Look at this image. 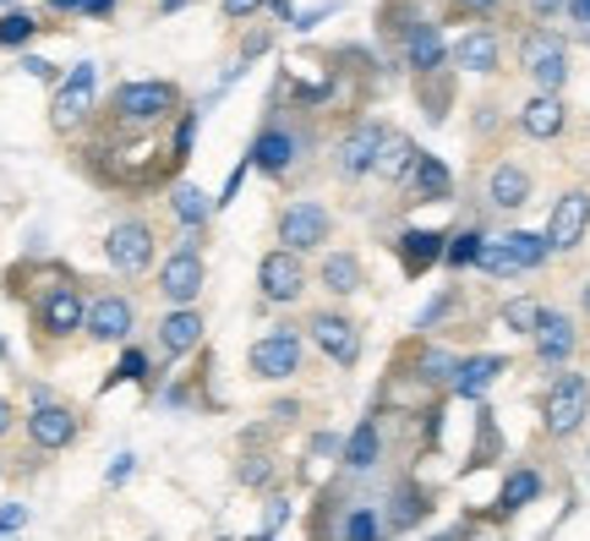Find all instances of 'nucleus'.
Masks as SVG:
<instances>
[{
    "mask_svg": "<svg viewBox=\"0 0 590 541\" xmlns=\"http://www.w3.org/2000/svg\"><path fill=\"white\" fill-rule=\"evenodd\" d=\"M590 415V383L580 372H563L552 389H547V400H541V427L552 432V438H574L580 427H586Z\"/></svg>",
    "mask_w": 590,
    "mask_h": 541,
    "instance_id": "1",
    "label": "nucleus"
},
{
    "mask_svg": "<svg viewBox=\"0 0 590 541\" xmlns=\"http://www.w3.org/2000/svg\"><path fill=\"white\" fill-rule=\"evenodd\" d=\"M301 355H307V344H301L296 329H273V334H262L247 350V367H252V378H262V383H284V378L301 372Z\"/></svg>",
    "mask_w": 590,
    "mask_h": 541,
    "instance_id": "2",
    "label": "nucleus"
},
{
    "mask_svg": "<svg viewBox=\"0 0 590 541\" xmlns=\"http://www.w3.org/2000/svg\"><path fill=\"white\" fill-rule=\"evenodd\" d=\"M176 104H181V88L176 82H121L116 88V110H121V121H131V127H153Z\"/></svg>",
    "mask_w": 590,
    "mask_h": 541,
    "instance_id": "3",
    "label": "nucleus"
},
{
    "mask_svg": "<svg viewBox=\"0 0 590 541\" xmlns=\"http://www.w3.org/2000/svg\"><path fill=\"white\" fill-rule=\"evenodd\" d=\"M328 236H333V219H328L323 203H290L279 213V241H284V252H318Z\"/></svg>",
    "mask_w": 590,
    "mask_h": 541,
    "instance_id": "4",
    "label": "nucleus"
},
{
    "mask_svg": "<svg viewBox=\"0 0 590 541\" xmlns=\"http://www.w3.org/2000/svg\"><path fill=\"white\" fill-rule=\"evenodd\" d=\"M202 284H208V269H202L197 247H181V252L164 258V269H159V295L170 301V312L192 307L197 295H202Z\"/></svg>",
    "mask_w": 590,
    "mask_h": 541,
    "instance_id": "5",
    "label": "nucleus"
},
{
    "mask_svg": "<svg viewBox=\"0 0 590 541\" xmlns=\"http://www.w3.org/2000/svg\"><path fill=\"white\" fill-rule=\"evenodd\" d=\"M307 290V269H301V258L296 252H268L258 263V295L268 301V307H290L296 295Z\"/></svg>",
    "mask_w": 590,
    "mask_h": 541,
    "instance_id": "6",
    "label": "nucleus"
},
{
    "mask_svg": "<svg viewBox=\"0 0 590 541\" xmlns=\"http://www.w3.org/2000/svg\"><path fill=\"white\" fill-rule=\"evenodd\" d=\"M104 252H110V269L121 273V279H137V273L153 269V230H148V224H137V219H127V224H116V230H110Z\"/></svg>",
    "mask_w": 590,
    "mask_h": 541,
    "instance_id": "7",
    "label": "nucleus"
},
{
    "mask_svg": "<svg viewBox=\"0 0 590 541\" xmlns=\"http://www.w3.org/2000/svg\"><path fill=\"white\" fill-rule=\"evenodd\" d=\"M82 323H88V301H82V290H77V284H50L44 301H39V329H44L50 339H71Z\"/></svg>",
    "mask_w": 590,
    "mask_h": 541,
    "instance_id": "8",
    "label": "nucleus"
},
{
    "mask_svg": "<svg viewBox=\"0 0 590 541\" xmlns=\"http://www.w3.org/2000/svg\"><path fill=\"white\" fill-rule=\"evenodd\" d=\"M28 438H33V449H44V454H56L66 443H77V432H82V421H77V410L56 405V400H44V405L28 410Z\"/></svg>",
    "mask_w": 590,
    "mask_h": 541,
    "instance_id": "9",
    "label": "nucleus"
},
{
    "mask_svg": "<svg viewBox=\"0 0 590 541\" xmlns=\"http://www.w3.org/2000/svg\"><path fill=\"white\" fill-rule=\"evenodd\" d=\"M88 339H99V344H127L131 329H137V307H131L127 295H99V301H88Z\"/></svg>",
    "mask_w": 590,
    "mask_h": 541,
    "instance_id": "10",
    "label": "nucleus"
},
{
    "mask_svg": "<svg viewBox=\"0 0 590 541\" xmlns=\"http://www.w3.org/2000/svg\"><path fill=\"white\" fill-rule=\"evenodd\" d=\"M520 56H524V71H530L547 93H558V88H563V77H569V50H563V39H558V33H530Z\"/></svg>",
    "mask_w": 590,
    "mask_h": 541,
    "instance_id": "11",
    "label": "nucleus"
},
{
    "mask_svg": "<svg viewBox=\"0 0 590 541\" xmlns=\"http://www.w3.org/2000/svg\"><path fill=\"white\" fill-rule=\"evenodd\" d=\"M586 230H590V198L586 192H563L552 219H547V247L552 252H574L586 241Z\"/></svg>",
    "mask_w": 590,
    "mask_h": 541,
    "instance_id": "12",
    "label": "nucleus"
},
{
    "mask_svg": "<svg viewBox=\"0 0 590 541\" xmlns=\"http://www.w3.org/2000/svg\"><path fill=\"white\" fill-rule=\"evenodd\" d=\"M312 339H318V350H323L328 361H339V367H356V355H361V334H356V323L344 318V312H312Z\"/></svg>",
    "mask_w": 590,
    "mask_h": 541,
    "instance_id": "13",
    "label": "nucleus"
},
{
    "mask_svg": "<svg viewBox=\"0 0 590 541\" xmlns=\"http://www.w3.org/2000/svg\"><path fill=\"white\" fill-rule=\"evenodd\" d=\"M202 312L197 307H181V312H164V323H159V355L164 361H181V355H192L197 344H202Z\"/></svg>",
    "mask_w": 590,
    "mask_h": 541,
    "instance_id": "14",
    "label": "nucleus"
},
{
    "mask_svg": "<svg viewBox=\"0 0 590 541\" xmlns=\"http://www.w3.org/2000/svg\"><path fill=\"white\" fill-rule=\"evenodd\" d=\"M383 142H389V132H383L378 121L356 127V132L339 142V176H367V170H378V153H383Z\"/></svg>",
    "mask_w": 590,
    "mask_h": 541,
    "instance_id": "15",
    "label": "nucleus"
},
{
    "mask_svg": "<svg viewBox=\"0 0 590 541\" xmlns=\"http://www.w3.org/2000/svg\"><path fill=\"white\" fill-rule=\"evenodd\" d=\"M93 77H99V71L82 61V67L56 88V104H50V110H56V127H61V132H66V127H77V121L93 110Z\"/></svg>",
    "mask_w": 590,
    "mask_h": 541,
    "instance_id": "16",
    "label": "nucleus"
},
{
    "mask_svg": "<svg viewBox=\"0 0 590 541\" xmlns=\"http://www.w3.org/2000/svg\"><path fill=\"white\" fill-rule=\"evenodd\" d=\"M536 355L547 361V367H563L569 355H574V344H580V334H574V323L563 318V312H547L541 307V323H536Z\"/></svg>",
    "mask_w": 590,
    "mask_h": 541,
    "instance_id": "17",
    "label": "nucleus"
},
{
    "mask_svg": "<svg viewBox=\"0 0 590 541\" xmlns=\"http://www.w3.org/2000/svg\"><path fill=\"white\" fill-rule=\"evenodd\" d=\"M252 164H258L262 176H284L290 170V159H296V137L279 132V127H268V132L252 142V153H247Z\"/></svg>",
    "mask_w": 590,
    "mask_h": 541,
    "instance_id": "18",
    "label": "nucleus"
},
{
    "mask_svg": "<svg viewBox=\"0 0 590 541\" xmlns=\"http://www.w3.org/2000/svg\"><path fill=\"white\" fill-rule=\"evenodd\" d=\"M498 372H503V355H470V361H459L454 394H464V400H481V394L498 383Z\"/></svg>",
    "mask_w": 590,
    "mask_h": 541,
    "instance_id": "19",
    "label": "nucleus"
},
{
    "mask_svg": "<svg viewBox=\"0 0 590 541\" xmlns=\"http://www.w3.org/2000/svg\"><path fill=\"white\" fill-rule=\"evenodd\" d=\"M487 198H492V208H524L530 203V176L520 164H498L492 181H487Z\"/></svg>",
    "mask_w": 590,
    "mask_h": 541,
    "instance_id": "20",
    "label": "nucleus"
},
{
    "mask_svg": "<svg viewBox=\"0 0 590 541\" xmlns=\"http://www.w3.org/2000/svg\"><path fill=\"white\" fill-rule=\"evenodd\" d=\"M378 460H383V432H378V421H361L350 432V443H344V465L350 471H372Z\"/></svg>",
    "mask_w": 590,
    "mask_h": 541,
    "instance_id": "21",
    "label": "nucleus"
},
{
    "mask_svg": "<svg viewBox=\"0 0 590 541\" xmlns=\"http://www.w3.org/2000/svg\"><path fill=\"white\" fill-rule=\"evenodd\" d=\"M520 127L530 137H558V132H563V104H558V93L530 99V104L520 110Z\"/></svg>",
    "mask_w": 590,
    "mask_h": 541,
    "instance_id": "22",
    "label": "nucleus"
},
{
    "mask_svg": "<svg viewBox=\"0 0 590 541\" xmlns=\"http://www.w3.org/2000/svg\"><path fill=\"white\" fill-rule=\"evenodd\" d=\"M318 279H323V290H333V295H356V290H361V263H356V252H328Z\"/></svg>",
    "mask_w": 590,
    "mask_h": 541,
    "instance_id": "23",
    "label": "nucleus"
},
{
    "mask_svg": "<svg viewBox=\"0 0 590 541\" xmlns=\"http://www.w3.org/2000/svg\"><path fill=\"white\" fill-rule=\"evenodd\" d=\"M399 252H404V269L421 273L427 263L443 258V236H432V230H404V236H399Z\"/></svg>",
    "mask_w": 590,
    "mask_h": 541,
    "instance_id": "24",
    "label": "nucleus"
},
{
    "mask_svg": "<svg viewBox=\"0 0 590 541\" xmlns=\"http://www.w3.org/2000/svg\"><path fill=\"white\" fill-rule=\"evenodd\" d=\"M404 56H410V67H416V71L443 67V33H438V28H427V22H416V28H410Z\"/></svg>",
    "mask_w": 590,
    "mask_h": 541,
    "instance_id": "25",
    "label": "nucleus"
},
{
    "mask_svg": "<svg viewBox=\"0 0 590 541\" xmlns=\"http://www.w3.org/2000/svg\"><path fill=\"white\" fill-rule=\"evenodd\" d=\"M454 61L464 71H492V67H498V39H492V33H481V28H476V33H464V39L454 44Z\"/></svg>",
    "mask_w": 590,
    "mask_h": 541,
    "instance_id": "26",
    "label": "nucleus"
},
{
    "mask_svg": "<svg viewBox=\"0 0 590 541\" xmlns=\"http://www.w3.org/2000/svg\"><path fill=\"white\" fill-rule=\"evenodd\" d=\"M416 164H421V153H416V142H410V137H389V142H383V153H378V176H383V181H404Z\"/></svg>",
    "mask_w": 590,
    "mask_h": 541,
    "instance_id": "27",
    "label": "nucleus"
},
{
    "mask_svg": "<svg viewBox=\"0 0 590 541\" xmlns=\"http://www.w3.org/2000/svg\"><path fill=\"white\" fill-rule=\"evenodd\" d=\"M509 241V258H514V269L520 273H530V269H541L547 263V236H536V230H514V236H503Z\"/></svg>",
    "mask_w": 590,
    "mask_h": 541,
    "instance_id": "28",
    "label": "nucleus"
},
{
    "mask_svg": "<svg viewBox=\"0 0 590 541\" xmlns=\"http://www.w3.org/2000/svg\"><path fill=\"white\" fill-rule=\"evenodd\" d=\"M536 492H541V475L530 471V465H524V471H514L509 481H503V492H498V514H520Z\"/></svg>",
    "mask_w": 590,
    "mask_h": 541,
    "instance_id": "29",
    "label": "nucleus"
},
{
    "mask_svg": "<svg viewBox=\"0 0 590 541\" xmlns=\"http://www.w3.org/2000/svg\"><path fill=\"white\" fill-rule=\"evenodd\" d=\"M170 208H176V219L187 224V230H197V224H208V198H202V187H192V181H181L176 192H170Z\"/></svg>",
    "mask_w": 590,
    "mask_h": 541,
    "instance_id": "30",
    "label": "nucleus"
},
{
    "mask_svg": "<svg viewBox=\"0 0 590 541\" xmlns=\"http://www.w3.org/2000/svg\"><path fill=\"white\" fill-rule=\"evenodd\" d=\"M481 247H487L481 230H459L454 241L443 247V263H449V269H470V263H481Z\"/></svg>",
    "mask_w": 590,
    "mask_h": 541,
    "instance_id": "31",
    "label": "nucleus"
},
{
    "mask_svg": "<svg viewBox=\"0 0 590 541\" xmlns=\"http://www.w3.org/2000/svg\"><path fill=\"white\" fill-rule=\"evenodd\" d=\"M416 187H421V198H449V170H443V159H432V153H421V164H416Z\"/></svg>",
    "mask_w": 590,
    "mask_h": 541,
    "instance_id": "32",
    "label": "nucleus"
},
{
    "mask_svg": "<svg viewBox=\"0 0 590 541\" xmlns=\"http://www.w3.org/2000/svg\"><path fill=\"white\" fill-rule=\"evenodd\" d=\"M536 323H541V307H536L530 295H514V301L503 307V329H509V334H536Z\"/></svg>",
    "mask_w": 590,
    "mask_h": 541,
    "instance_id": "33",
    "label": "nucleus"
},
{
    "mask_svg": "<svg viewBox=\"0 0 590 541\" xmlns=\"http://www.w3.org/2000/svg\"><path fill=\"white\" fill-rule=\"evenodd\" d=\"M378 537H383L378 509H367V503H361V509H350V514H344V541H378Z\"/></svg>",
    "mask_w": 590,
    "mask_h": 541,
    "instance_id": "34",
    "label": "nucleus"
},
{
    "mask_svg": "<svg viewBox=\"0 0 590 541\" xmlns=\"http://www.w3.org/2000/svg\"><path fill=\"white\" fill-rule=\"evenodd\" d=\"M481 273H492V279H514V258H509V241H487L481 247V263H476Z\"/></svg>",
    "mask_w": 590,
    "mask_h": 541,
    "instance_id": "35",
    "label": "nucleus"
},
{
    "mask_svg": "<svg viewBox=\"0 0 590 541\" xmlns=\"http://www.w3.org/2000/svg\"><path fill=\"white\" fill-rule=\"evenodd\" d=\"M459 361L449 350H421V378H432V383H454Z\"/></svg>",
    "mask_w": 590,
    "mask_h": 541,
    "instance_id": "36",
    "label": "nucleus"
},
{
    "mask_svg": "<svg viewBox=\"0 0 590 541\" xmlns=\"http://www.w3.org/2000/svg\"><path fill=\"white\" fill-rule=\"evenodd\" d=\"M33 28H39V22H33L28 11H6V17H0V44H28Z\"/></svg>",
    "mask_w": 590,
    "mask_h": 541,
    "instance_id": "37",
    "label": "nucleus"
},
{
    "mask_svg": "<svg viewBox=\"0 0 590 541\" xmlns=\"http://www.w3.org/2000/svg\"><path fill=\"white\" fill-rule=\"evenodd\" d=\"M116 383H148V355H142V350H127V355H121Z\"/></svg>",
    "mask_w": 590,
    "mask_h": 541,
    "instance_id": "38",
    "label": "nucleus"
},
{
    "mask_svg": "<svg viewBox=\"0 0 590 541\" xmlns=\"http://www.w3.org/2000/svg\"><path fill=\"white\" fill-rule=\"evenodd\" d=\"M192 137H197V116H181V127H176V159L192 153Z\"/></svg>",
    "mask_w": 590,
    "mask_h": 541,
    "instance_id": "39",
    "label": "nucleus"
},
{
    "mask_svg": "<svg viewBox=\"0 0 590 541\" xmlns=\"http://www.w3.org/2000/svg\"><path fill=\"white\" fill-rule=\"evenodd\" d=\"M224 6V17H252L258 6H268V0H219Z\"/></svg>",
    "mask_w": 590,
    "mask_h": 541,
    "instance_id": "40",
    "label": "nucleus"
},
{
    "mask_svg": "<svg viewBox=\"0 0 590 541\" xmlns=\"http://www.w3.org/2000/svg\"><path fill=\"white\" fill-rule=\"evenodd\" d=\"M131 471H137V465H131V454H121V460H116V465L104 471V481H110V487H121V481H127Z\"/></svg>",
    "mask_w": 590,
    "mask_h": 541,
    "instance_id": "41",
    "label": "nucleus"
},
{
    "mask_svg": "<svg viewBox=\"0 0 590 541\" xmlns=\"http://www.w3.org/2000/svg\"><path fill=\"white\" fill-rule=\"evenodd\" d=\"M290 520V509H284V498H268V531H279Z\"/></svg>",
    "mask_w": 590,
    "mask_h": 541,
    "instance_id": "42",
    "label": "nucleus"
},
{
    "mask_svg": "<svg viewBox=\"0 0 590 541\" xmlns=\"http://www.w3.org/2000/svg\"><path fill=\"white\" fill-rule=\"evenodd\" d=\"M28 514H22V503H11V509H0V531H11V525H22Z\"/></svg>",
    "mask_w": 590,
    "mask_h": 541,
    "instance_id": "43",
    "label": "nucleus"
},
{
    "mask_svg": "<svg viewBox=\"0 0 590 541\" xmlns=\"http://www.w3.org/2000/svg\"><path fill=\"white\" fill-rule=\"evenodd\" d=\"M11 421H17V410H11V400H0V438L11 432Z\"/></svg>",
    "mask_w": 590,
    "mask_h": 541,
    "instance_id": "44",
    "label": "nucleus"
},
{
    "mask_svg": "<svg viewBox=\"0 0 590 541\" xmlns=\"http://www.w3.org/2000/svg\"><path fill=\"white\" fill-rule=\"evenodd\" d=\"M22 67L33 71V77H50V71H56V67H50V61H39V56H28V61H22Z\"/></svg>",
    "mask_w": 590,
    "mask_h": 541,
    "instance_id": "45",
    "label": "nucleus"
},
{
    "mask_svg": "<svg viewBox=\"0 0 590 541\" xmlns=\"http://www.w3.org/2000/svg\"><path fill=\"white\" fill-rule=\"evenodd\" d=\"M530 6H536V11H541V17H552V11H563V6H569V0H530Z\"/></svg>",
    "mask_w": 590,
    "mask_h": 541,
    "instance_id": "46",
    "label": "nucleus"
},
{
    "mask_svg": "<svg viewBox=\"0 0 590 541\" xmlns=\"http://www.w3.org/2000/svg\"><path fill=\"white\" fill-rule=\"evenodd\" d=\"M569 11H574V22H590V0H569Z\"/></svg>",
    "mask_w": 590,
    "mask_h": 541,
    "instance_id": "47",
    "label": "nucleus"
},
{
    "mask_svg": "<svg viewBox=\"0 0 590 541\" xmlns=\"http://www.w3.org/2000/svg\"><path fill=\"white\" fill-rule=\"evenodd\" d=\"M110 6H116V0H88V6H82V11H88V17H104V11H110Z\"/></svg>",
    "mask_w": 590,
    "mask_h": 541,
    "instance_id": "48",
    "label": "nucleus"
},
{
    "mask_svg": "<svg viewBox=\"0 0 590 541\" xmlns=\"http://www.w3.org/2000/svg\"><path fill=\"white\" fill-rule=\"evenodd\" d=\"M50 6H56V11H82L88 0H50Z\"/></svg>",
    "mask_w": 590,
    "mask_h": 541,
    "instance_id": "49",
    "label": "nucleus"
},
{
    "mask_svg": "<svg viewBox=\"0 0 590 541\" xmlns=\"http://www.w3.org/2000/svg\"><path fill=\"white\" fill-rule=\"evenodd\" d=\"M459 6H470V11H487V6H498V0H459Z\"/></svg>",
    "mask_w": 590,
    "mask_h": 541,
    "instance_id": "50",
    "label": "nucleus"
},
{
    "mask_svg": "<svg viewBox=\"0 0 590 541\" xmlns=\"http://www.w3.org/2000/svg\"><path fill=\"white\" fill-rule=\"evenodd\" d=\"M586 312H590V284H586Z\"/></svg>",
    "mask_w": 590,
    "mask_h": 541,
    "instance_id": "51",
    "label": "nucleus"
},
{
    "mask_svg": "<svg viewBox=\"0 0 590 541\" xmlns=\"http://www.w3.org/2000/svg\"><path fill=\"white\" fill-rule=\"evenodd\" d=\"M258 541H268V537H258Z\"/></svg>",
    "mask_w": 590,
    "mask_h": 541,
    "instance_id": "52",
    "label": "nucleus"
},
{
    "mask_svg": "<svg viewBox=\"0 0 590 541\" xmlns=\"http://www.w3.org/2000/svg\"><path fill=\"white\" fill-rule=\"evenodd\" d=\"M0 6H6V0H0Z\"/></svg>",
    "mask_w": 590,
    "mask_h": 541,
    "instance_id": "53",
    "label": "nucleus"
}]
</instances>
